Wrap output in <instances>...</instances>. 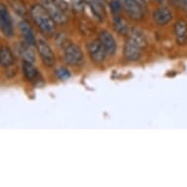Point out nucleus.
Listing matches in <instances>:
<instances>
[{
    "label": "nucleus",
    "instance_id": "nucleus-21",
    "mask_svg": "<svg viewBox=\"0 0 187 187\" xmlns=\"http://www.w3.org/2000/svg\"><path fill=\"white\" fill-rule=\"evenodd\" d=\"M72 5H73V9L76 12L81 13L84 11L86 2L85 0H72Z\"/></svg>",
    "mask_w": 187,
    "mask_h": 187
},
{
    "label": "nucleus",
    "instance_id": "nucleus-6",
    "mask_svg": "<svg viewBox=\"0 0 187 187\" xmlns=\"http://www.w3.org/2000/svg\"><path fill=\"white\" fill-rule=\"evenodd\" d=\"M87 52L90 59L96 64H102L106 59V56H108L104 47L100 43L99 39H95V40H91L88 42Z\"/></svg>",
    "mask_w": 187,
    "mask_h": 187
},
{
    "label": "nucleus",
    "instance_id": "nucleus-12",
    "mask_svg": "<svg viewBox=\"0 0 187 187\" xmlns=\"http://www.w3.org/2000/svg\"><path fill=\"white\" fill-rule=\"evenodd\" d=\"M175 35L177 44H187V23L184 20H178L175 24Z\"/></svg>",
    "mask_w": 187,
    "mask_h": 187
},
{
    "label": "nucleus",
    "instance_id": "nucleus-1",
    "mask_svg": "<svg viewBox=\"0 0 187 187\" xmlns=\"http://www.w3.org/2000/svg\"><path fill=\"white\" fill-rule=\"evenodd\" d=\"M32 21L43 34L53 35L56 31V23L42 5L35 4L31 8Z\"/></svg>",
    "mask_w": 187,
    "mask_h": 187
},
{
    "label": "nucleus",
    "instance_id": "nucleus-14",
    "mask_svg": "<svg viewBox=\"0 0 187 187\" xmlns=\"http://www.w3.org/2000/svg\"><path fill=\"white\" fill-rule=\"evenodd\" d=\"M15 64V55L8 46L0 48V66L3 68H10Z\"/></svg>",
    "mask_w": 187,
    "mask_h": 187
},
{
    "label": "nucleus",
    "instance_id": "nucleus-24",
    "mask_svg": "<svg viewBox=\"0 0 187 187\" xmlns=\"http://www.w3.org/2000/svg\"><path fill=\"white\" fill-rule=\"evenodd\" d=\"M180 7H182L185 10V12L187 13V0H182L181 4H180Z\"/></svg>",
    "mask_w": 187,
    "mask_h": 187
},
{
    "label": "nucleus",
    "instance_id": "nucleus-5",
    "mask_svg": "<svg viewBox=\"0 0 187 187\" xmlns=\"http://www.w3.org/2000/svg\"><path fill=\"white\" fill-rule=\"evenodd\" d=\"M42 6L45 8L48 14L51 16V18L54 20V22L58 25H65L68 23V15L63 10L55 4L52 0H43Z\"/></svg>",
    "mask_w": 187,
    "mask_h": 187
},
{
    "label": "nucleus",
    "instance_id": "nucleus-20",
    "mask_svg": "<svg viewBox=\"0 0 187 187\" xmlns=\"http://www.w3.org/2000/svg\"><path fill=\"white\" fill-rule=\"evenodd\" d=\"M109 6H110V9H111V12H112V14L114 15V17L120 16V13H121L122 7L121 5V3H120L118 0H111L109 3Z\"/></svg>",
    "mask_w": 187,
    "mask_h": 187
},
{
    "label": "nucleus",
    "instance_id": "nucleus-18",
    "mask_svg": "<svg viewBox=\"0 0 187 187\" xmlns=\"http://www.w3.org/2000/svg\"><path fill=\"white\" fill-rule=\"evenodd\" d=\"M113 24H114V29H116V32L120 33V34L126 35L128 33L129 29H128V24H126V22L120 16L114 17V23H113Z\"/></svg>",
    "mask_w": 187,
    "mask_h": 187
},
{
    "label": "nucleus",
    "instance_id": "nucleus-8",
    "mask_svg": "<svg viewBox=\"0 0 187 187\" xmlns=\"http://www.w3.org/2000/svg\"><path fill=\"white\" fill-rule=\"evenodd\" d=\"M99 41L102 44V46L104 47L105 51L108 56H112L114 55L117 52V49H118V44H117L116 38L115 36L112 34L111 32L106 31H101L99 32Z\"/></svg>",
    "mask_w": 187,
    "mask_h": 187
},
{
    "label": "nucleus",
    "instance_id": "nucleus-10",
    "mask_svg": "<svg viewBox=\"0 0 187 187\" xmlns=\"http://www.w3.org/2000/svg\"><path fill=\"white\" fill-rule=\"evenodd\" d=\"M86 4L89 6L92 14L100 22H103L106 17L105 1L103 0H85Z\"/></svg>",
    "mask_w": 187,
    "mask_h": 187
},
{
    "label": "nucleus",
    "instance_id": "nucleus-15",
    "mask_svg": "<svg viewBox=\"0 0 187 187\" xmlns=\"http://www.w3.org/2000/svg\"><path fill=\"white\" fill-rule=\"evenodd\" d=\"M19 29L21 31L23 36H24V39L26 43H29V45L34 46L36 43V39L35 36L33 34L32 29L31 28V26L26 20H22V21L19 22Z\"/></svg>",
    "mask_w": 187,
    "mask_h": 187
},
{
    "label": "nucleus",
    "instance_id": "nucleus-2",
    "mask_svg": "<svg viewBox=\"0 0 187 187\" xmlns=\"http://www.w3.org/2000/svg\"><path fill=\"white\" fill-rule=\"evenodd\" d=\"M64 60L69 66H81L84 62V56L81 48L75 43L70 42L64 48Z\"/></svg>",
    "mask_w": 187,
    "mask_h": 187
},
{
    "label": "nucleus",
    "instance_id": "nucleus-3",
    "mask_svg": "<svg viewBox=\"0 0 187 187\" xmlns=\"http://www.w3.org/2000/svg\"><path fill=\"white\" fill-rule=\"evenodd\" d=\"M35 46L36 48H37L39 57H40L43 64L46 67H49V68L54 67L56 64V57L51 48V46H50L44 39H41V38L36 39Z\"/></svg>",
    "mask_w": 187,
    "mask_h": 187
},
{
    "label": "nucleus",
    "instance_id": "nucleus-25",
    "mask_svg": "<svg viewBox=\"0 0 187 187\" xmlns=\"http://www.w3.org/2000/svg\"><path fill=\"white\" fill-rule=\"evenodd\" d=\"M171 1L172 3H175V4L180 6V4H181V2H182V0H171Z\"/></svg>",
    "mask_w": 187,
    "mask_h": 187
},
{
    "label": "nucleus",
    "instance_id": "nucleus-22",
    "mask_svg": "<svg viewBox=\"0 0 187 187\" xmlns=\"http://www.w3.org/2000/svg\"><path fill=\"white\" fill-rule=\"evenodd\" d=\"M52 1L54 2L57 6H59V7L61 8L65 13L68 14L70 8H69V4L67 3L66 0H52Z\"/></svg>",
    "mask_w": 187,
    "mask_h": 187
},
{
    "label": "nucleus",
    "instance_id": "nucleus-26",
    "mask_svg": "<svg viewBox=\"0 0 187 187\" xmlns=\"http://www.w3.org/2000/svg\"><path fill=\"white\" fill-rule=\"evenodd\" d=\"M152 1H157V2H164V1H166V0H152Z\"/></svg>",
    "mask_w": 187,
    "mask_h": 187
},
{
    "label": "nucleus",
    "instance_id": "nucleus-23",
    "mask_svg": "<svg viewBox=\"0 0 187 187\" xmlns=\"http://www.w3.org/2000/svg\"><path fill=\"white\" fill-rule=\"evenodd\" d=\"M134 1L137 2L138 4L145 10V7H146V0H134Z\"/></svg>",
    "mask_w": 187,
    "mask_h": 187
},
{
    "label": "nucleus",
    "instance_id": "nucleus-13",
    "mask_svg": "<svg viewBox=\"0 0 187 187\" xmlns=\"http://www.w3.org/2000/svg\"><path fill=\"white\" fill-rule=\"evenodd\" d=\"M23 73L26 81L32 82H37L40 79L39 71L35 68L33 63L31 62H23Z\"/></svg>",
    "mask_w": 187,
    "mask_h": 187
},
{
    "label": "nucleus",
    "instance_id": "nucleus-19",
    "mask_svg": "<svg viewBox=\"0 0 187 187\" xmlns=\"http://www.w3.org/2000/svg\"><path fill=\"white\" fill-rule=\"evenodd\" d=\"M55 75L57 76V78L60 81H67L71 78V72L69 71L66 67H58L57 69L55 70Z\"/></svg>",
    "mask_w": 187,
    "mask_h": 187
},
{
    "label": "nucleus",
    "instance_id": "nucleus-16",
    "mask_svg": "<svg viewBox=\"0 0 187 187\" xmlns=\"http://www.w3.org/2000/svg\"><path fill=\"white\" fill-rule=\"evenodd\" d=\"M128 39L136 43V44L140 46L142 49H144L147 46V44H148V43H147V38L144 35V33L138 29H131L128 32Z\"/></svg>",
    "mask_w": 187,
    "mask_h": 187
},
{
    "label": "nucleus",
    "instance_id": "nucleus-9",
    "mask_svg": "<svg viewBox=\"0 0 187 187\" xmlns=\"http://www.w3.org/2000/svg\"><path fill=\"white\" fill-rule=\"evenodd\" d=\"M142 48L128 38L123 46V57L128 62H135L141 58Z\"/></svg>",
    "mask_w": 187,
    "mask_h": 187
},
{
    "label": "nucleus",
    "instance_id": "nucleus-17",
    "mask_svg": "<svg viewBox=\"0 0 187 187\" xmlns=\"http://www.w3.org/2000/svg\"><path fill=\"white\" fill-rule=\"evenodd\" d=\"M19 52H20V55L22 56V58H23L24 61L34 63L35 53H34V51H33L32 46L29 45V43H26V41L21 43V45H20V47H19Z\"/></svg>",
    "mask_w": 187,
    "mask_h": 187
},
{
    "label": "nucleus",
    "instance_id": "nucleus-4",
    "mask_svg": "<svg viewBox=\"0 0 187 187\" xmlns=\"http://www.w3.org/2000/svg\"><path fill=\"white\" fill-rule=\"evenodd\" d=\"M0 29L6 37H12L14 35L12 17L4 3H0Z\"/></svg>",
    "mask_w": 187,
    "mask_h": 187
},
{
    "label": "nucleus",
    "instance_id": "nucleus-7",
    "mask_svg": "<svg viewBox=\"0 0 187 187\" xmlns=\"http://www.w3.org/2000/svg\"><path fill=\"white\" fill-rule=\"evenodd\" d=\"M121 3L122 9L128 13V15L134 21H140L144 17V11L141 6L134 0H118Z\"/></svg>",
    "mask_w": 187,
    "mask_h": 187
},
{
    "label": "nucleus",
    "instance_id": "nucleus-11",
    "mask_svg": "<svg viewBox=\"0 0 187 187\" xmlns=\"http://www.w3.org/2000/svg\"><path fill=\"white\" fill-rule=\"evenodd\" d=\"M153 19L159 26H166L172 21V13L166 7H160L153 13Z\"/></svg>",
    "mask_w": 187,
    "mask_h": 187
}]
</instances>
